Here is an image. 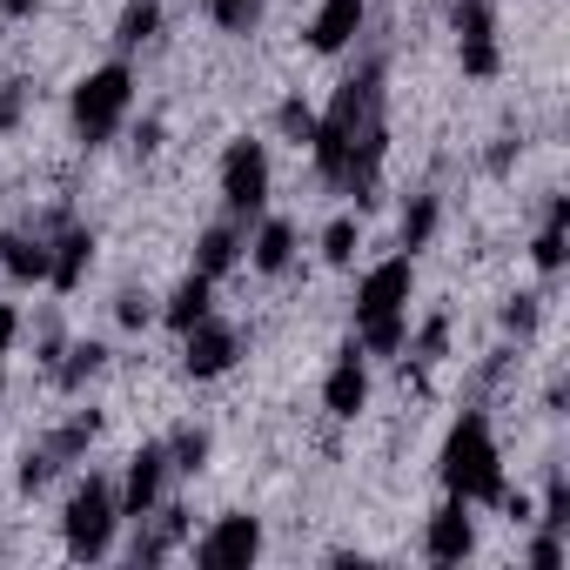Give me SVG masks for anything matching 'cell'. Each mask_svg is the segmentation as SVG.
<instances>
[{"label": "cell", "instance_id": "6da1fadb", "mask_svg": "<svg viewBox=\"0 0 570 570\" xmlns=\"http://www.w3.org/2000/svg\"><path fill=\"white\" fill-rule=\"evenodd\" d=\"M376 81H383L376 68H363L356 81H343V88H336V101H330V115H323V121H316V135H309V141H316V168H323L330 181H343L350 148L376 128Z\"/></svg>", "mask_w": 570, "mask_h": 570}, {"label": "cell", "instance_id": "7a4b0ae2", "mask_svg": "<svg viewBox=\"0 0 570 570\" xmlns=\"http://www.w3.org/2000/svg\"><path fill=\"white\" fill-rule=\"evenodd\" d=\"M443 483H450V497H463V503H503L510 490H503V470H497V443H490V423L470 410L456 430H450V443H443Z\"/></svg>", "mask_w": 570, "mask_h": 570}, {"label": "cell", "instance_id": "3957f363", "mask_svg": "<svg viewBox=\"0 0 570 570\" xmlns=\"http://www.w3.org/2000/svg\"><path fill=\"white\" fill-rule=\"evenodd\" d=\"M128 95H135L128 68H101V75H88V81L75 88V128H81V141H88V148H95V141H108V135L121 128Z\"/></svg>", "mask_w": 570, "mask_h": 570}, {"label": "cell", "instance_id": "277c9868", "mask_svg": "<svg viewBox=\"0 0 570 570\" xmlns=\"http://www.w3.org/2000/svg\"><path fill=\"white\" fill-rule=\"evenodd\" d=\"M108 543H115V497H108L101 476H88V483L68 497V550L95 563Z\"/></svg>", "mask_w": 570, "mask_h": 570}, {"label": "cell", "instance_id": "5b68a950", "mask_svg": "<svg viewBox=\"0 0 570 570\" xmlns=\"http://www.w3.org/2000/svg\"><path fill=\"white\" fill-rule=\"evenodd\" d=\"M410 309V255H390L363 275V289H356V323H396Z\"/></svg>", "mask_w": 570, "mask_h": 570}, {"label": "cell", "instance_id": "8992f818", "mask_svg": "<svg viewBox=\"0 0 570 570\" xmlns=\"http://www.w3.org/2000/svg\"><path fill=\"white\" fill-rule=\"evenodd\" d=\"M222 202L235 215H255L268 202V155H262V141H235L222 155Z\"/></svg>", "mask_w": 570, "mask_h": 570}, {"label": "cell", "instance_id": "52a82bcc", "mask_svg": "<svg viewBox=\"0 0 570 570\" xmlns=\"http://www.w3.org/2000/svg\"><path fill=\"white\" fill-rule=\"evenodd\" d=\"M255 550H262V523H255V517H222V523L195 543V563L235 570V563H255Z\"/></svg>", "mask_w": 570, "mask_h": 570}, {"label": "cell", "instance_id": "ba28073f", "mask_svg": "<svg viewBox=\"0 0 570 570\" xmlns=\"http://www.w3.org/2000/svg\"><path fill=\"white\" fill-rule=\"evenodd\" d=\"M463 35V75H497V28H490V0H463L456 8Z\"/></svg>", "mask_w": 570, "mask_h": 570}, {"label": "cell", "instance_id": "9c48e42d", "mask_svg": "<svg viewBox=\"0 0 570 570\" xmlns=\"http://www.w3.org/2000/svg\"><path fill=\"white\" fill-rule=\"evenodd\" d=\"M161 470H168V450H155V443L128 456V497H121L128 517H148V510H155V497H161Z\"/></svg>", "mask_w": 570, "mask_h": 570}, {"label": "cell", "instance_id": "30bf717a", "mask_svg": "<svg viewBox=\"0 0 570 570\" xmlns=\"http://www.w3.org/2000/svg\"><path fill=\"white\" fill-rule=\"evenodd\" d=\"M356 28H363V0H323V8H316V28H309V48H316V55H336V48L356 41Z\"/></svg>", "mask_w": 570, "mask_h": 570}, {"label": "cell", "instance_id": "8fae6325", "mask_svg": "<svg viewBox=\"0 0 570 570\" xmlns=\"http://www.w3.org/2000/svg\"><path fill=\"white\" fill-rule=\"evenodd\" d=\"M235 363V330H215L208 316L188 330V376H222Z\"/></svg>", "mask_w": 570, "mask_h": 570}, {"label": "cell", "instance_id": "7c38bea8", "mask_svg": "<svg viewBox=\"0 0 570 570\" xmlns=\"http://www.w3.org/2000/svg\"><path fill=\"white\" fill-rule=\"evenodd\" d=\"M470 543H476V530H470V510H463V497H456V503H443V510L430 517V557H436V563H456V557H470Z\"/></svg>", "mask_w": 570, "mask_h": 570}, {"label": "cell", "instance_id": "4fadbf2b", "mask_svg": "<svg viewBox=\"0 0 570 570\" xmlns=\"http://www.w3.org/2000/svg\"><path fill=\"white\" fill-rule=\"evenodd\" d=\"M323 396H330V410H336V416H356V410H363V396H370V376H363V356H356V350H350V356L330 370V390H323Z\"/></svg>", "mask_w": 570, "mask_h": 570}, {"label": "cell", "instance_id": "5bb4252c", "mask_svg": "<svg viewBox=\"0 0 570 570\" xmlns=\"http://www.w3.org/2000/svg\"><path fill=\"white\" fill-rule=\"evenodd\" d=\"M0 262H8L14 282H41V275L55 268V255H48L41 242H28V235H8V242H0Z\"/></svg>", "mask_w": 570, "mask_h": 570}, {"label": "cell", "instance_id": "9a60e30c", "mask_svg": "<svg viewBox=\"0 0 570 570\" xmlns=\"http://www.w3.org/2000/svg\"><path fill=\"white\" fill-rule=\"evenodd\" d=\"M202 316H208V275L195 268V275L181 282V289H175V303H168V323H175V330L188 336V330H195Z\"/></svg>", "mask_w": 570, "mask_h": 570}, {"label": "cell", "instance_id": "2e32d148", "mask_svg": "<svg viewBox=\"0 0 570 570\" xmlns=\"http://www.w3.org/2000/svg\"><path fill=\"white\" fill-rule=\"evenodd\" d=\"M88 255H95V235L88 228H68L61 235V255H55V282H61V289H75V282H81V268H88Z\"/></svg>", "mask_w": 570, "mask_h": 570}, {"label": "cell", "instance_id": "e0dca14e", "mask_svg": "<svg viewBox=\"0 0 570 570\" xmlns=\"http://www.w3.org/2000/svg\"><path fill=\"white\" fill-rule=\"evenodd\" d=\"M289 255H296V228L289 222H262V235H255V268H289Z\"/></svg>", "mask_w": 570, "mask_h": 570}, {"label": "cell", "instance_id": "ac0fdd59", "mask_svg": "<svg viewBox=\"0 0 570 570\" xmlns=\"http://www.w3.org/2000/svg\"><path fill=\"white\" fill-rule=\"evenodd\" d=\"M563 222H570V202L557 195V202H550V222H543V235H537V248H530L537 268H563Z\"/></svg>", "mask_w": 570, "mask_h": 570}, {"label": "cell", "instance_id": "d6986e66", "mask_svg": "<svg viewBox=\"0 0 570 570\" xmlns=\"http://www.w3.org/2000/svg\"><path fill=\"white\" fill-rule=\"evenodd\" d=\"M155 28H161V8H155V0H128V14H121V35H115V41H121V48H141Z\"/></svg>", "mask_w": 570, "mask_h": 570}, {"label": "cell", "instance_id": "ffe728a7", "mask_svg": "<svg viewBox=\"0 0 570 570\" xmlns=\"http://www.w3.org/2000/svg\"><path fill=\"white\" fill-rule=\"evenodd\" d=\"M235 248H242V242H235V228H208V235H202V275L215 282V275L235 262Z\"/></svg>", "mask_w": 570, "mask_h": 570}, {"label": "cell", "instance_id": "44dd1931", "mask_svg": "<svg viewBox=\"0 0 570 570\" xmlns=\"http://www.w3.org/2000/svg\"><path fill=\"white\" fill-rule=\"evenodd\" d=\"M430 228H436V202L423 195V202L403 215V248H423V242H430Z\"/></svg>", "mask_w": 570, "mask_h": 570}, {"label": "cell", "instance_id": "7402d4cb", "mask_svg": "<svg viewBox=\"0 0 570 570\" xmlns=\"http://www.w3.org/2000/svg\"><path fill=\"white\" fill-rule=\"evenodd\" d=\"M323 255H330V262H350V255H356V222H350V215H336V222H330Z\"/></svg>", "mask_w": 570, "mask_h": 570}, {"label": "cell", "instance_id": "603a6c76", "mask_svg": "<svg viewBox=\"0 0 570 570\" xmlns=\"http://www.w3.org/2000/svg\"><path fill=\"white\" fill-rule=\"evenodd\" d=\"M21 115H28V88H21V81H8V88H0V135L21 128Z\"/></svg>", "mask_w": 570, "mask_h": 570}, {"label": "cell", "instance_id": "cb8c5ba5", "mask_svg": "<svg viewBox=\"0 0 570 570\" xmlns=\"http://www.w3.org/2000/svg\"><path fill=\"white\" fill-rule=\"evenodd\" d=\"M202 456H208V436L202 430H181L175 436V470H202Z\"/></svg>", "mask_w": 570, "mask_h": 570}, {"label": "cell", "instance_id": "d4e9b609", "mask_svg": "<svg viewBox=\"0 0 570 570\" xmlns=\"http://www.w3.org/2000/svg\"><path fill=\"white\" fill-rule=\"evenodd\" d=\"M208 14H215L222 28H248V21H255V0H208Z\"/></svg>", "mask_w": 570, "mask_h": 570}, {"label": "cell", "instance_id": "484cf974", "mask_svg": "<svg viewBox=\"0 0 570 570\" xmlns=\"http://www.w3.org/2000/svg\"><path fill=\"white\" fill-rule=\"evenodd\" d=\"M101 363H108V350H101V343H81V350H75V363H68V383H88Z\"/></svg>", "mask_w": 570, "mask_h": 570}, {"label": "cell", "instance_id": "4316f807", "mask_svg": "<svg viewBox=\"0 0 570 570\" xmlns=\"http://www.w3.org/2000/svg\"><path fill=\"white\" fill-rule=\"evenodd\" d=\"M48 476H55V456H48V450H28V456H21V490H41Z\"/></svg>", "mask_w": 570, "mask_h": 570}, {"label": "cell", "instance_id": "83f0119b", "mask_svg": "<svg viewBox=\"0 0 570 570\" xmlns=\"http://www.w3.org/2000/svg\"><path fill=\"white\" fill-rule=\"evenodd\" d=\"M282 128H289L296 141H309V135H316V115H309L303 101H282Z\"/></svg>", "mask_w": 570, "mask_h": 570}, {"label": "cell", "instance_id": "f1b7e54d", "mask_svg": "<svg viewBox=\"0 0 570 570\" xmlns=\"http://www.w3.org/2000/svg\"><path fill=\"white\" fill-rule=\"evenodd\" d=\"M543 523H550V530H563V523H570V490H563V483H550V503H543Z\"/></svg>", "mask_w": 570, "mask_h": 570}, {"label": "cell", "instance_id": "f546056e", "mask_svg": "<svg viewBox=\"0 0 570 570\" xmlns=\"http://www.w3.org/2000/svg\"><path fill=\"white\" fill-rule=\"evenodd\" d=\"M14 336H21V316H14V309H0V376H8V350H14Z\"/></svg>", "mask_w": 570, "mask_h": 570}, {"label": "cell", "instance_id": "4dcf8cb0", "mask_svg": "<svg viewBox=\"0 0 570 570\" xmlns=\"http://www.w3.org/2000/svg\"><path fill=\"white\" fill-rule=\"evenodd\" d=\"M503 323H510V330H530V323H537V296H517V303L503 309Z\"/></svg>", "mask_w": 570, "mask_h": 570}, {"label": "cell", "instance_id": "1f68e13d", "mask_svg": "<svg viewBox=\"0 0 570 570\" xmlns=\"http://www.w3.org/2000/svg\"><path fill=\"white\" fill-rule=\"evenodd\" d=\"M530 563H537V570H557V563H563V543H557V537H543V543L530 550Z\"/></svg>", "mask_w": 570, "mask_h": 570}, {"label": "cell", "instance_id": "d6a6232c", "mask_svg": "<svg viewBox=\"0 0 570 570\" xmlns=\"http://www.w3.org/2000/svg\"><path fill=\"white\" fill-rule=\"evenodd\" d=\"M115 316H121L128 330H141V323H148V303H141V296H121V309H115Z\"/></svg>", "mask_w": 570, "mask_h": 570}, {"label": "cell", "instance_id": "836d02e7", "mask_svg": "<svg viewBox=\"0 0 570 570\" xmlns=\"http://www.w3.org/2000/svg\"><path fill=\"white\" fill-rule=\"evenodd\" d=\"M41 0H0V14H35Z\"/></svg>", "mask_w": 570, "mask_h": 570}]
</instances>
